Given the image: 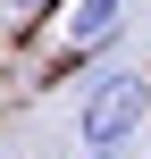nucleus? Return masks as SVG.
Masks as SVG:
<instances>
[{
  "label": "nucleus",
  "instance_id": "nucleus-1",
  "mask_svg": "<svg viewBox=\"0 0 151 159\" xmlns=\"http://www.w3.org/2000/svg\"><path fill=\"white\" fill-rule=\"evenodd\" d=\"M143 117H151V75H143V67L92 75V92H84V109H76L84 159H126V143L143 134Z\"/></svg>",
  "mask_w": 151,
  "mask_h": 159
},
{
  "label": "nucleus",
  "instance_id": "nucleus-2",
  "mask_svg": "<svg viewBox=\"0 0 151 159\" xmlns=\"http://www.w3.org/2000/svg\"><path fill=\"white\" fill-rule=\"evenodd\" d=\"M126 8H134V0H76V8H67V59L109 50V42L126 34Z\"/></svg>",
  "mask_w": 151,
  "mask_h": 159
},
{
  "label": "nucleus",
  "instance_id": "nucleus-3",
  "mask_svg": "<svg viewBox=\"0 0 151 159\" xmlns=\"http://www.w3.org/2000/svg\"><path fill=\"white\" fill-rule=\"evenodd\" d=\"M50 0H0V17H42Z\"/></svg>",
  "mask_w": 151,
  "mask_h": 159
}]
</instances>
